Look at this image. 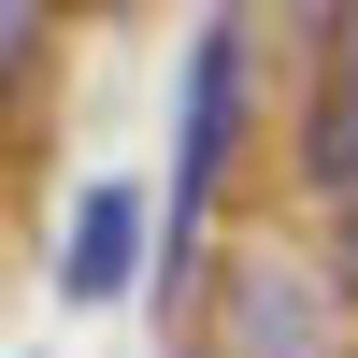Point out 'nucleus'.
<instances>
[{"instance_id":"nucleus-4","label":"nucleus","mask_w":358,"mask_h":358,"mask_svg":"<svg viewBox=\"0 0 358 358\" xmlns=\"http://www.w3.org/2000/svg\"><path fill=\"white\" fill-rule=\"evenodd\" d=\"M344 287H358V229H344Z\"/></svg>"},{"instance_id":"nucleus-1","label":"nucleus","mask_w":358,"mask_h":358,"mask_svg":"<svg viewBox=\"0 0 358 358\" xmlns=\"http://www.w3.org/2000/svg\"><path fill=\"white\" fill-rule=\"evenodd\" d=\"M229 72H244V43H229V29H201V57H187V172H172V258H187L201 187H215V158H229Z\"/></svg>"},{"instance_id":"nucleus-2","label":"nucleus","mask_w":358,"mask_h":358,"mask_svg":"<svg viewBox=\"0 0 358 358\" xmlns=\"http://www.w3.org/2000/svg\"><path fill=\"white\" fill-rule=\"evenodd\" d=\"M129 187H86V215H72V301H115L129 287Z\"/></svg>"},{"instance_id":"nucleus-3","label":"nucleus","mask_w":358,"mask_h":358,"mask_svg":"<svg viewBox=\"0 0 358 358\" xmlns=\"http://www.w3.org/2000/svg\"><path fill=\"white\" fill-rule=\"evenodd\" d=\"M315 172H358V29H344V86H330V129H315Z\"/></svg>"}]
</instances>
